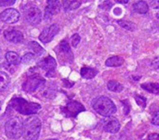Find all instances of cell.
<instances>
[{"label": "cell", "mask_w": 159, "mask_h": 140, "mask_svg": "<svg viewBox=\"0 0 159 140\" xmlns=\"http://www.w3.org/2000/svg\"><path fill=\"white\" fill-rule=\"evenodd\" d=\"M8 108L12 109L15 112H18L23 115L34 114L41 110V106L38 103L29 102V101L25 100L24 98H21L19 97H15L9 101Z\"/></svg>", "instance_id": "6da1fadb"}, {"label": "cell", "mask_w": 159, "mask_h": 140, "mask_svg": "<svg viewBox=\"0 0 159 140\" xmlns=\"http://www.w3.org/2000/svg\"><path fill=\"white\" fill-rule=\"evenodd\" d=\"M41 131V122L38 117L32 116L23 123L22 137L25 140H37Z\"/></svg>", "instance_id": "7a4b0ae2"}, {"label": "cell", "mask_w": 159, "mask_h": 140, "mask_svg": "<svg viewBox=\"0 0 159 140\" xmlns=\"http://www.w3.org/2000/svg\"><path fill=\"white\" fill-rule=\"evenodd\" d=\"M92 108L98 114L103 117H109L116 112L115 103L106 97H99L95 98L92 101Z\"/></svg>", "instance_id": "3957f363"}, {"label": "cell", "mask_w": 159, "mask_h": 140, "mask_svg": "<svg viewBox=\"0 0 159 140\" xmlns=\"http://www.w3.org/2000/svg\"><path fill=\"white\" fill-rule=\"evenodd\" d=\"M22 121L19 117H13L5 125L6 136L10 139H19L22 136Z\"/></svg>", "instance_id": "277c9868"}, {"label": "cell", "mask_w": 159, "mask_h": 140, "mask_svg": "<svg viewBox=\"0 0 159 140\" xmlns=\"http://www.w3.org/2000/svg\"><path fill=\"white\" fill-rule=\"evenodd\" d=\"M46 84L45 79H43L40 76H37L35 73L32 74L30 77L27 78V80L22 84V89L25 92L32 93L36 91L37 89L42 88V86Z\"/></svg>", "instance_id": "5b68a950"}, {"label": "cell", "mask_w": 159, "mask_h": 140, "mask_svg": "<svg viewBox=\"0 0 159 140\" xmlns=\"http://www.w3.org/2000/svg\"><path fill=\"white\" fill-rule=\"evenodd\" d=\"M61 111H62V112L64 113L65 116L75 118L80 112H85L86 109H85V107L80 102L75 101V100H71L64 107L61 108Z\"/></svg>", "instance_id": "8992f818"}, {"label": "cell", "mask_w": 159, "mask_h": 140, "mask_svg": "<svg viewBox=\"0 0 159 140\" xmlns=\"http://www.w3.org/2000/svg\"><path fill=\"white\" fill-rule=\"evenodd\" d=\"M61 7V5L59 0H48L45 7V15H44L45 20L50 21L55 15L60 13Z\"/></svg>", "instance_id": "52a82bcc"}, {"label": "cell", "mask_w": 159, "mask_h": 140, "mask_svg": "<svg viewBox=\"0 0 159 140\" xmlns=\"http://www.w3.org/2000/svg\"><path fill=\"white\" fill-rule=\"evenodd\" d=\"M24 17L27 22L31 25H36L40 23L42 19L41 11L36 7H28L24 10Z\"/></svg>", "instance_id": "ba28073f"}, {"label": "cell", "mask_w": 159, "mask_h": 140, "mask_svg": "<svg viewBox=\"0 0 159 140\" xmlns=\"http://www.w3.org/2000/svg\"><path fill=\"white\" fill-rule=\"evenodd\" d=\"M59 51L57 52L59 59L63 63V60H65L66 63L73 61V54L71 51V47L66 40H62L59 45Z\"/></svg>", "instance_id": "9c48e42d"}, {"label": "cell", "mask_w": 159, "mask_h": 140, "mask_svg": "<svg viewBox=\"0 0 159 140\" xmlns=\"http://www.w3.org/2000/svg\"><path fill=\"white\" fill-rule=\"evenodd\" d=\"M20 12L15 8H7L1 12L0 20L7 24H14L20 20Z\"/></svg>", "instance_id": "30bf717a"}, {"label": "cell", "mask_w": 159, "mask_h": 140, "mask_svg": "<svg viewBox=\"0 0 159 140\" xmlns=\"http://www.w3.org/2000/svg\"><path fill=\"white\" fill-rule=\"evenodd\" d=\"M37 66L47 72V76L51 77L52 74L55 73V69H56L57 63H56V60L51 56H48L46 59L39 61L37 63Z\"/></svg>", "instance_id": "8fae6325"}, {"label": "cell", "mask_w": 159, "mask_h": 140, "mask_svg": "<svg viewBox=\"0 0 159 140\" xmlns=\"http://www.w3.org/2000/svg\"><path fill=\"white\" fill-rule=\"evenodd\" d=\"M59 32H60L59 26L57 24H52L48 28H46L42 31V33L39 35V40L44 44L49 43L50 41L53 40V38L55 37V35L58 34Z\"/></svg>", "instance_id": "7c38bea8"}, {"label": "cell", "mask_w": 159, "mask_h": 140, "mask_svg": "<svg viewBox=\"0 0 159 140\" xmlns=\"http://www.w3.org/2000/svg\"><path fill=\"white\" fill-rule=\"evenodd\" d=\"M4 37L11 43H20L23 41V33L15 29H7L4 32Z\"/></svg>", "instance_id": "4fadbf2b"}, {"label": "cell", "mask_w": 159, "mask_h": 140, "mask_svg": "<svg viewBox=\"0 0 159 140\" xmlns=\"http://www.w3.org/2000/svg\"><path fill=\"white\" fill-rule=\"evenodd\" d=\"M103 129L105 132H108L111 134H116L120 129V124L116 118L111 117V118H108L105 120V122L103 124Z\"/></svg>", "instance_id": "5bb4252c"}, {"label": "cell", "mask_w": 159, "mask_h": 140, "mask_svg": "<svg viewBox=\"0 0 159 140\" xmlns=\"http://www.w3.org/2000/svg\"><path fill=\"white\" fill-rule=\"evenodd\" d=\"M82 4V0H62L64 11H71L78 8Z\"/></svg>", "instance_id": "9a60e30c"}, {"label": "cell", "mask_w": 159, "mask_h": 140, "mask_svg": "<svg viewBox=\"0 0 159 140\" xmlns=\"http://www.w3.org/2000/svg\"><path fill=\"white\" fill-rule=\"evenodd\" d=\"M5 58H6L7 62L9 63L12 66L19 65L20 63V60H21V58L17 53H15L14 51H8V52H7Z\"/></svg>", "instance_id": "2e32d148"}, {"label": "cell", "mask_w": 159, "mask_h": 140, "mask_svg": "<svg viewBox=\"0 0 159 140\" xmlns=\"http://www.w3.org/2000/svg\"><path fill=\"white\" fill-rule=\"evenodd\" d=\"M133 10L136 12V13H140V14H146L149 10V7H148V4L143 1V0H141V1H138L136 2L134 5H133Z\"/></svg>", "instance_id": "e0dca14e"}, {"label": "cell", "mask_w": 159, "mask_h": 140, "mask_svg": "<svg viewBox=\"0 0 159 140\" xmlns=\"http://www.w3.org/2000/svg\"><path fill=\"white\" fill-rule=\"evenodd\" d=\"M97 73H98L97 70L90 67H83L80 70V74L85 79H92L96 76Z\"/></svg>", "instance_id": "ac0fdd59"}, {"label": "cell", "mask_w": 159, "mask_h": 140, "mask_svg": "<svg viewBox=\"0 0 159 140\" xmlns=\"http://www.w3.org/2000/svg\"><path fill=\"white\" fill-rule=\"evenodd\" d=\"M123 63H124V59H123V58H121L119 56L111 57L105 61V65L107 67H119Z\"/></svg>", "instance_id": "d6986e66"}, {"label": "cell", "mask_w": 159, "mask_h": 140, "mask_svg": "<svg viewBox=\"0 0 159 140\" xmlns=\"http://www.w3.org/2000/svg\"><path fill=\"white\" fill-rule=\"evenodd\" d=\"M141 86L148 91L149 93L155 94V95H159V84L157 83H145V84H142Z\"/></svg>", "instance_id": "ffe728a7"}, {"label": "cell", "mask_w": 159, "mask_h": 140, "mask_svg": "<svg viewBox=\"0 0 159 140\" xmlns=\"http://www.w3.org/2000/svg\"><path fill=\"white\" fill-rule=\"evenodd\" d=\"M107 87H108V89H109L110 91L116 92V93H119V92L123 91V89H124L123 85H121L120 83H118V82H116V81H114V80L108 82Z\"/></svg>", "instance_id": "44dd1931"}, {"label": "cell", "mask_w": 159, "mask_h": 140, "mask_svg": "<svg viewBox=\"0 0 159 140\" xmlns=\"http://www.w3.org/2000/svg\"><path fill=\"white\" fill-rule=\"evenodd\" d=\"M10 83V77L7 73L0 72V91L6 89Z\"/></svg>", "instance_id": "7402d4cb"}, {"label": "cell", "mask_w": 159, "mask_h": 140, "mask_svg": "<svg viewBox=\"0 0 159 140\" xmlns=\"http://www.w3.org/2000/svg\"><path fill=\"white\" fill-rule=\"evenodd\" d=\"M29 47L32 49V51L36 55V56H41L45 53V49L37 43L34 41H32L29 43Z\"/></svg>", "instance_id": "603a6c76"}, {"label": "cell", "mask_w": 159, "mask_h": 140, "mask_svg": "<svg viewBox=\"0 0 159 140\" xmlns=\"http://www.w3.org/2000/svg\"><path fill=\"white\" fill-rule=\"evenodd\" d=\"M117 23L119 26H121L123 29H125L127 31H135V29H136V25L132 21H129V20H118Z\"/></svg>", "instance_id": "cb8c5ba5"}, {"label": "cell", "mask_w": 159, "mask_h": 140, "mask_svg": "<svg viewBox=\"0 0 159 140\" xmlns=\"http://www.w3.org/2000/svg\"><path fill=\"white\" fill-rule=\"evenodd\" d=\"M34 58L35 57H34V55L33 53H27L21 58L20 62H22L23 64H30L34 60Z\"/></svg>", "instance_id": "d4e9b609"}, {"label": "cell", "mask_w": 159, "mask_h": 140, "mask_svg": "<svg viewBox=\"0 0 159 140\" xmlns=\"http://www.w3.org/2000/svg\"><path fill=\"white\" fill-rule=\"evenodd\" d=\"M135 99H136V102L138 103L139 106H141L143 108H145L146 107V98L144 97L140 96V95H136Z\"/></svg>", "instance_id": "484cf974"}, {"label": "cell", "mask_w": 159, "mask_h": 140, "mask_svg": "<svg viewBox=\"0 0 159 140\" xmlns=\"http://www.w3.org/2000/svg\"><path fill=\"white\" fill-rule=\"evenodd\" d=\"M80 40H81V38H80V35H79L78 33H75V34H73V36L71 37V43H72V46H73L74 47H76V46H77V45L80 43Z\"/></svg>", "instance_id": "4316f807"}, {"label": "cell", "mask_w": 159, "mask_h": 140, "mask_svg": "<svg viewBox=\"0 0 159 140\" xmlns=\"http://www.w3.org/2000/svg\"><path fill=\"white\" fill-rule=\"evenodd\" d=\"M16 3V0H0V7H9Z\"/></svg>", "instance_id": "83f0119b"}, {"label": "cell", "mask_w": 159, "mask_h": 140, "mask_svg": "<svg viewBox=\"0 0 159 140\" xmlns=\"http://www.w3.org/2000/svg\"><path fill=\"white\" fill-rule=\"evenodd\" d=\"M152 124L156 126H159V112H156L152 117Z\"/></svg>", "instance_id": "f1b7e54d"}, {"label": "cell", "mask_w": 159, "mask_h": 140, "mask_svg": "<svg viewBox=\"0 0 159 140\" xmlns=\"http://www.w3.org/2000/svg\"><path fill=\"white\" fill-rule=\"evenodd\" d=\"M150 5L153 8H159V0H151Z\"/></svg>", "instance_id": "f546056e"}, {"label": "cell", "mask_w": 159, "mask_h": 140, "mask_svg": "<svg viewBox=\"0 0 159 140\" xmlns=\"http://www.w3.org/2000/svg\"><path fill=\"white\" fill-rule=\"evenodd\" d=\"M148 140H159V135L157 133L150 134L148 137Z\"/></svg>", "instance_id": "4dcf8cb0"}, {"label": "cell", "mask_w": 159, "mask_h": 140, "mask_svg": "<svg viewBox=\"0 0 159 140\" xmlns=\"http://www.w3.org/2000/svg\"><path fill=\"white\" fill-rule=\"evenodd\" d=\"M152 66L156 69H159V59H155L153 62H152Z\"/></svg>", "instance_id": "1f68e13d"}, {"label": "cell", "mask_w": 159, "mask_h": 140, "mask_svg": "<svg viewBox=\"0 0 159 140\" xmlns=\"http://www.w3.org/2000/svg\"><path fill=\"white\" fill-rule=\"evenodd\" d=\"M117 3H120V4H127L129 3V0H116Z\"/></svg>", "instance_id": "d6a6232c"}, {"label": "cell", "mask_w": 159, "mask_h": 140, "mask_svg": "<svg viewBox=\"0 0 159 140\" xmlns=\"http://www.w3.org/2000/svg\"><path fill=\"white\" fill-rule=\"evenodd\" d=\"M157 20H159V11L157 13Z\"/></svg>", "instance_id": "836d02e7"}, {"label": "cell", "mask_w": 159, "mask_h": 140, "mask_svg": "<svg viewBox=\"0 0 159 140\" xmlns=\"http://www.w3.org/2000/svg\"><path fill=\"white\" fill-rule=\"evenodd\" d=\"M0 110H1V103H0Z\"/></svg>", "instance_id": "e575fe53"}, {"label": "cell", "mask_w": 159, "mask_h": 140, "mask_svg": "<svg viewBox=\"0 0 159 140\" xmlns=\"http://www.w3.org/2000/svg\"><path fill=\"white\" fill-rule=\"evenodd\" d=\"M53 140H56V139H53Z\"/></svg>", "instance_id": "d590c367"}]
</instances>
